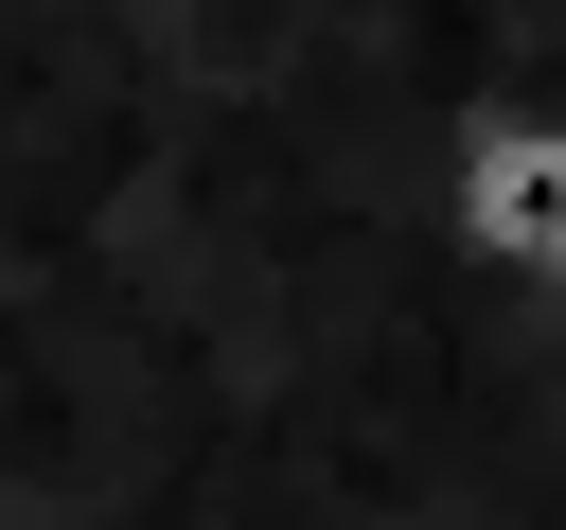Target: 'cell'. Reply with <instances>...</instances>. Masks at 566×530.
Returning <instances> with one entry per match:
<instances>
[{"mask_svg":"<svg viewBox=\"0 0 566 530\" xmlns=\"http://www.w3.org/2000/svg\"><path fill=\"white\" fill-rule=\"evenodd\" d=\"M424 212H442V265H460V283L548 300V283H566V106H478V124L442 141Z\"/></svg>","mask_w":566,"mask_h":530,"instance_id":"obj_1","label":"cell"},{"mask_svg":"<svg viewBox=\"0 0 566 530\" xmlns=\"http://www.w3.org/2000/svg\"><path fill=\"white\" fill-rule=\"evenodd\" d=\"M531 318H548V336H566V283H548V300H531Z\"/></svg>","mask_w":566,"mask_h":530,"instance_id":"obj_2","label":"cell"}]
</instances>
